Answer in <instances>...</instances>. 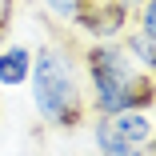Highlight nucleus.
I'll list each match as a JSON object with an SVG mask.
<instances>
[{
	"mask_svg": "<svg viewBox=\"0 0 156 156\" xmlns=\"http://www.w3.org/2000/svg\"><path fill=\"white\" fill-rule=\"evenodd\" d=\"M108 124H112V132H116V136L132 140V144H148V140L156 136L152 116H148V112H136V108H132V112H112Z\"/></svg>",
	"mask_w": 156,
	"mask_h": 156,
	"instance_id": "obj_6",
	"label": "nucleus"
},
{
	"mask_svg": "<svg viewBox=\"0 0 156 156\" xmlns=\"http://www.w3.org/2000/svg\"><path fill=\"white\" fill-rule=\"evenodd\" d=\"M80 56H84V72H88V84H92V112L108 116L112 100L120 96V88L140 68H136V60L124 52L120 40H92Z\"/></svg>",
	"mask_w": 156,
	"mask_h": 156,
	"instance_id": "obj_2",
	"label": "nucleus"
},
{
	"mask_svg": "<svg viewBox=\"0 0 156 156\" xmlns=\"http://www.w3.org/2000/svg\"><path fill=\"white\" fill-rule=\"evenodd\" d=\"M128 28V4L124 0H92L88 16L80 20V32H88L92 40H120Z\"/></svg>",
	"mask_w": 156,
	"mask_h": 156,
	"instance_id": "obj_3",
	"label": "nucleus"
},
{
	"mask_svg": "<svg viewBox=\"0 0 156 156\" xmlns=\"http://www.w3.org/2000/svg\"><path fill=\"white\" fill-rule=\"evenodd\" d=\"M32 100L36 112L48 128L56 132H76L84 116H88V100H84V88L76 80V64H72V52L64 44H44L32 52Z\"/></svg>",
	"mask_w": 156,
	"mask_h": 156,
	"instance_id": "obj_1",
	"label": "nucleus"
},
{
	"mask_svg": "<svg viewBox=\"0 0 156 156\" xmlns=\"http://www.w3.org/2000/svg\"><path fill=\"white\" fill-rule=\"evenodd\" d=\"M12 16H16V0H0V40L8 36V28H12Z\"/></svg>",
	"mask_w": 156,
	"mask_h": 156,
	"instance_id": "obj_10",
	"label": "nucleus"
},
{
	"mask_svg": "<svg viewBox=\"0 0 156 156\" xmlns=\"http://www.w3.org/2000/svg\"><path fill=\"white\" fill-rule=\"evenodd\" d=\"M92 140H96V152L100 156H156V136L148 144H132V140H124V136L112 132L108 116H96V120H92Z\"/></svg>",
	"mask_w": 156,
	"mask_h": 156,
	"instance_id": "obj_4",
	"label": "nucleus"
},
{
	"mask_svg": "<svg viewBox=\"0 0 156 156\" xmlns=\"http://www.w3.org/2000/svg\"><path fill=\"white\" fill-rule=\"evenodd\" d=\"M40 4H44L48 16H56V20H64V24L80 28V20H84L88 8H92V0H40Z\"/></svg>",
	"mask_w": 156,
	"mask_h": 156,
	"instance_id": "obj_8",
	"label": "nucleus"
},
{
	"mask_svg": "<svg viewBox=\"0 0 156 156\" xmlns=\"http://www.w3.org/2000/svg\"><path fill=\"white\" fill-rule=\"evenodd\" d=\"M28 76H32V48L8 44L0 52V88H24Z\"/></svg>",
	"mask_w": 156,
	"mask_h": 156,
	"instance_id": "obj_5",
	"label": "nucleus"
},
{
	"mask_svg": "<svg viewBox=\"0 0 156 156\" xmlns=\"http://www.w3.org/2000/svg\"><path fill=\"white\" fill-rule=\"evenodd\" d=\"M124 4H128V8H136V4H144V0H124Z\"/></svg>",
	"mask_w": 156,
	"mask_h": 156,
	"instance_id": "obj_11",
	"label": "nucleus"
},
{
	"mask_svg": "<svg viewBox=\"0 0 156 156\" xmlns=\"http://www.w3.org/2000/svg\"><path fill=\"white\" fill-rule=\"evenodd\" d=\"M120 44H124V52L136 60V68H144V72L156 76V40H152V36H144L140 28H124Z\"/></svg>",
	"mask_w": 156,
	"mask_h": 156,
	"instance_id": "obj_7",
	"label": "nucleus"
},
{
	"mask_svg": "<svg viewBox=\"0 0 156 156\" xmlns=\"http://www.w3.org/2000/svg\"><path fill=\"white\" fill-rule=\"evenodd\" d=\"M136 28L144 36L156 40V0H144V4H136Z\"/></svg>",
	"mask_w": 156,
	"mask_h": 156,
	"instance_id": "obj_9",
	"label": "nucleus"
}]
</instances>
